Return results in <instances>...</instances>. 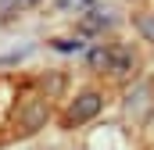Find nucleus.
Segmentation results:
<instances>
[{
  "label": "nucleus",
  "mask_w": 154,
  "mask_h": 150,
  "mask_svg": "<svg viewBox=\"0 0 154 150\" xmlns=\"http://www.w3.org/2000/svg\"><path fill=\"white\" fill-rule=\"evenodd\" d=\"M97 111H100V93H93V89H90V93H82V97H79L75 104L68 107V114H65V122H68V125H79V122L93 118Z\"/></svg>",
  "instance_id": "nucleus-1"
},
{
  "label": "nucleus",
  "mask_w": 154,
  "mask_h": 150,
  "mask_svg": "<svg viewBox=\"0 0 154 150\" xmlns=\"http://www.w3.org/2000/svg\"><path fill=\"white\" fill-rule=\"evenodd\" d=\"M129 68H133V54H129L125 46L108 50V72H111V75H125Z\"/></svg>",
  "instance_id": "nucleus-2"
},
{
  "label": "nucleus",
  "mask_w": 154,
  "mask_h": 150,
  "mask_svg": "<svg viewBox=\"0 0 154 150\" xmlns=\"http://www.w3.org/2000/svg\"><path fill=\"white\" fill-rule=\"evenodd\" d=\"M90 64H93V68H108V50H104V46L90 50Z\"/></svg>",
  "instance_id": "nucleus-3"
},
{
  "label": "nucleus",
  "mask_w": 154,
  "mask_h": 150,
  "mask_svg": "<svg viewBox=\"0 0 154 150\" xmlns=\"http://www.w3.org/2000/svg\"><path fill=\"white\" fill-rule=\"evenodd\" d=\"M54 46H57L61 54H72V50H82V43H79V39H54Z\"/></svg>",
  "instance_id": "nucleus-4"
},
{
  "label": "nucleus",
  "mask_w": 154,
  "mask_h": 150,
  "mask_svg": "<svg viewBox=\"0 0 154 150\" xmlns=\"http://www.w3.org/2000/svg\"><path fill=\"white\" fill-rule=\"evenodd\" d=\"M29 4H36V0H4L7 11H11V7H29Z\"/></svg>",
  "instance_id": "nucleus-5"
},
{
  "label": "nucleus",
  "mask_w": 154,
  "mask_h": 150,
  "mask_svg": "<svg viewBox=\"0 0 154 150\" xmlns=\"http://www.w3.org/2000/svg\"><path fill=\"white\" fill-rule=\"evenodd\" d=\"M140 25H143V29H147V36L154 39V22H147V18H140Z\"/></svg>",
  "instance_id": "nucleus-6"
}]
</instances>
